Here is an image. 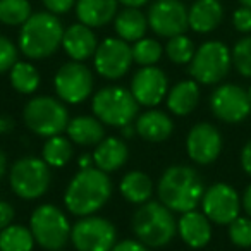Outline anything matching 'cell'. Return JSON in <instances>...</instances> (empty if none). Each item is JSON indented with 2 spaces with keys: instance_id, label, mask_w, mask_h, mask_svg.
Segmentation results:
<instances>
[{
  "instance_id": "1",
  "label": "cell",
  "mask_w": 251,
  "mask_h": 251,
  "mask_svg": "<svg viewBox=\"0 0 251 251\" xmlns=\"http://www.w3.org/2000/svg\"><path fill=\"white\" fill-rule=\"evenodd\" d=\"M112 195L108 174L100 169H81L69 182L64 196L67 210L74 215L88 217L101 208Z\"/></svg>"
},
{
  "instance_id": "2",
  "label": "cell",
  "mask_w": 251,
  "mask_h": 251,
  "mask_svg": "<svg viewBox=\"0 0 251 251\" xmlns=\"http://www.w3.org/2000/svg\"><path fill=\"white\" fill-rule=\"evenodd\" d=\"M158 198L172 212H191L201 203L205 186L195 169L172 165L158 181Z\"/></svg>"
},
{
  "instance_id": "3",
  "label": "cell",
  "mask_w": 251,
  "mask_h": 251,
  "mask_svg": "<svg viewBox=\"0 0 251 251\" xmlns=\"http://www.w3.org/2000/svg\"><path fill=\"white\" fill-rule=\"evenodd\" d=\"M64 38L62 23L52 12H36L29 16L19 33V49L29 59L50 57Z\"/></svg>"
},
{
  "instance_id": "4",
  "label": "cell",
  "mask_w": 251,
  "mask_h": 251,
  "mask_svg": "<svg viewBox=\"0 0 251 251\" xmlns=\"http://www.w3.org/2000/svg\"><path fill=\"white\" fill-rule=\"evenodd\" d=\"M133 230L143 244L160 248L174 239L177 222L172 215V210H169L162 201H147L134 213Z\"/></svg>"
},
{
  "instance_id": "5",
  "label": "cell",
  "mask_w": 251,
  "mask_h": 251,
  "mask_svg": "<svg viewBox=\"0 0 251 251\" xmlns=\"http://www.w3.org/2000/svg\"><path fill=\"white\" fill-rule=\"evenodd\" d=\"M138 101L133 93L121 86H107L97 91L91 101V108L97 119L103 124L122 127L131 124L138 115Z\"/></svg>"
},
{
  "instance_id": "6",
  "label": "cell",
  "mask_w": 251,
  "mask_h": 251,
  "mask_svg": "<svg viewBox=\"0 0 251 251\" xmlns=\"http://www.w3.org/2000/svg\"><path fill=\"white\" fill-rule=\"evenodd\" d=\"M232 66V53L226 43L219 40L205 42L195 52L189 62V74L196 83L217 84L229 74Z\"/></svg>"
},
{
  "instance_id": "7",
  "label": "cell",
  "mask_w": 251,
  "mask_h": 251,
  "mask_svg": "<svg viewBox=\"0 0 251 251\" xmlns=\"http://www.w3.org/2000/svg\"><path fill=\"white\" fill-rule=\"evenodd\" d=\"M25 122L35 134L52 138L67 129L69 112L57 98L36 97L26 103Z\"/></svg>"
},
{
  "instance_id": "8",
  "label": "cell",
  "mask_w": 251,
  "mask_h": 251,
  "mask_svg": "<svg viewBox=\"0 0 251 251\" xmlns=\"http://www.w3.org/2000/svg\"><path fill=\"white\" fill-rule=\"evenodd\" d=\"M29 229L35 241L42 248L50 251H57L67 243L71 236V227L67 217L53 205H40L33 212L29 220Z\"/></svg>"
},
{
  "instance_id": "9",
  "label": "cell",
  "mask_w": 251,
  "mask_h": 251,
  "mask_svg": "<svg viewBox=\"0 0 251 251\" xmlns=\"http://www.w3.org/2000/svg\"><path fill=\"white\" fill-rule=\"evenodd\" d=\"M50 184V169L45 160L25 157L11 169V188L19 198L35 200L45 195Z\"/></svg>"
},
{
  "instance_id": "10",
  "label": "cell",
  "mask_w": 251,
  "mask_h": 251,
  "mask_svg": "<svg viewBox=\"0 0 251 251\" xmlns=\"http://www.w3.org/2000/svg\"><path fill=\"white\" fill-rule=\"evenodd\" d=\"M117 239V230L110 220L88 215L71 229V241L77 251H112Z\"/></svg>"
},
{
  "instance_id": "11",
  "label": "cell",
  "mask_w": 251,
  "mask_h": 251,
  "mask_svg": "<svg viewBox=\"0 0 251 251\" xmlns=\"http://www.w3.org/2000/svg\"><path fill=\"white\" fill-rule=\"evenodd\" d=\"M210 108L217 119L227 124L243 122L251 114V100L248 90L227 83L215 88L210 97Z\"/></svg>"
},
{
  "instance_id": "12",
  "label": "cell",
  "mask_w": 251,
  "mask_h": 251,
  "mask_svg": "<svg viewBox=\"0 0 251 251\" xmlns=\"http://www.w3.org/2000/svg\"><path fill=\"white\" fill-rule=\"evenodd\" d=\"M201 208L210 222L217 226H229L234 219L239 217V193L227 182H215L203 193Z\"/></svg>"
},
{
  "instance_id": "13",
  "label": "cell",
  "mask_w": 251,
  "mask_h": 251,
  "mask_svg": "<svg viewBox=\"0 0 251 251\" xmlns=\"http://www.w3.org/2000/svg\"><path fill=\"white\" fill-rule=\"evenodd\" d=\"M55 91L59 98L67 103H81L93 91V74L83 62H67L57 71Z\"/></svg>"
},
{
  "instance_id": "14",
  "label": "cell",
  "mask_w": 251,
  "mask_h": 251,
  "mask_svg": "<svg viewBox=\"0 0 251 251\" xmlns=\"http://www.w3.org/2000/svg\"><path fill=\"white\" fill-rule=\"evenodd\" d=\"M148 26L164 38L184 35L189 28L188 9L181 0H157L148 11Z\"/></svg>"
},
{
  "instance_id": "15",
  "label": "cell",
  "mask_w": 251,
  "mask_h": 251,
  "mask_svg": "<svg viewBox=\"0 0 251 251\" xmlns=\"http://www.w3.org/2000/svg\"><path fill=\"white\" fill-rule=\"evenodd\" d=\"M133 59V47L122 38H107L95 52V69L101 77L119 79L129 71Z\"/></svg>"
},
{
  "instance_id": "16",
  "label": "cell",
  "mask_w": 251,
  "mask_h": 251,
  "mask_svg": "<svg viewBox=\"0 0 251 251\" xmlns=\"http://www.w3.org/2000/svg\"><path fill=\"white\" fill-rule=\"evenodd\" d=\"M186 150L193 162L208 165L219 158L222 151V134L213 124L200 122L193 126L186 138Z\"/></svg>"
},
{
  "instance_id": "17",
  "label": "cell",
  "mask_w": 251,
  "mask_h": 251,
  "mask_svg": "<svg viewBox=\"0 0 251 251\" xmlns=\"http://www.w3.org/2000/svg\"><path fill=\"white\" fill-rule=\"evenodd\" d=\"M167 76L155 66H145L133 76L131 93L136 101L145 107H155L167 95Z\"/></svg>"
},
{
  "instance_id": "18",
  "label": "cell",
  "mask_w": 251,
  "mask_h": 251,
  "mask_svg": "<svg viewBox=\"0 0 251 251\" xmlns=\"http://www.w3.org/2000/svg\"><path fill=\"white\" fill-rule=\"evenodd\" d=\"M177 230L181 239L195 250L206 246L212 239V222L205 213L196 210L182 213L177 222Z\"/></svg>"
},
{
  "instance_id": "19",
  "label": "cell",
  "mask_w": 251,
  "mask_h": 251,
  "mask_svg": "<svg viewBox=\"0 0 251 251\" xmlns=\"http://www.w3.org/2000/svg\"><path fill=\"white\" fill-rule=\"evenodd\" d=\"M62 47L71 59L77 60V62H83V60L90 59L91 55H95V52L98 49V43H97V36L91 31L90 26L83 25V23H77V25L69 26L64 31Z\"/></svg>"
},
{
  "instance_id": "20",
  "label": "cell",
  "mask_w": 251,
  "mask_h": 251,
  "mask_svg": "<svg viewBox=\"0 0 251 251\" xmlns=\"http://www.w3.org/2000/svg\"><path fill=\"white\" fill-rule=\"evenodd\" d=\"M224 19V7L220 0H195L191 9H188L189 28L195 33L205 35L219 28Z\"/></svg>"
},
{
  "instance_id": "21",
  "label": "cell",
  "mask_w": 251,
  "mask_h": 251,
  "mask_svg": "<svg viewBox=\"0 0 251 251\" xmlns=\"http://www.w3.org/2000/svg\"><path fill=\"white\" fill-rule=\"evenodd\" d=\"M119 0H76V16L90 28H101L115 18Z\"/></svg>"
},
{
  "instance_id": "22",
  "label": "cell",
  "mask_w": 251,
  "mask_h": 251,
  "mask_svg": "<svg viewBox=\"0 0 251 251\" xmlns=\"http://www.w3.org/2000/svg\"><path fill=\"white\" fill-rule=\"evenodd\" d=\"M129 157V150L126 147V143L119 138H103L100 143L97 145L93 153V162L100 171L103 172H114L121 169L126 164Z\"/></svg>"
},
{
  "instance_id": "23",
  "label": "cell",
  "mask_w": 251,
  "mask_h": 251,
  "mask_svg": "<svg viewBox=\"0 0 251 251\" xmlns=\"http://www.w3.org/2000/svg\"><path fill=\"white\" fill-rule=\"evenodd\" d=\"M174 131L171 117L160 110H148L140 115L136 121V133L143 140L158 143V141L167 140Z\"/></svg>"
},
{
  "instance_id": "24",
  "label": "cell",
  "mask_w": 251,
  "mask_h": 251,
  "mask_svg": "<svg viewBox=\"0 0 251 251\" xmlns=\"http://www.w3.org/2000/svg\"><path fill=\"white\" fill-rule=\"evenodd\" d=\"M67 134L74 143L81 145V147H91V145H98L105 136V129L101 126V121L97 117H90V115H79L69 121L67 124Z\"/></svg>"
},
{
  "instance_id": "25",
  "label": "cell",
  "mask_w": 251,
  "mask_h": 251,
  "mask_svg": "<svg viewBox=\"0 0 251 251\" xmlns=\"http://www.w3.org/2000/svg\"><path fill=\"white\" fill-rule=\"evenodd\" d=\"M200 101V88L195 79L177 83L167 95V107L176 115H188Z\"/></svg>"
},
{
  "instance_id": "26",
  "label": "cell",
  "mask_w": 251,
  "mask_h": 251,
  "mask_svg": "<svg viewBox=\"0 0 251 251\" xmlns=\"http://www.w3.org/2000/svg\"><path fill=\"white\" fill-rule=\"evenodd\" d=\"M115 33L124 42H138L145 38L148 29V18L134 7H127L115 16Z\"/></svg>"
},
{
  "instance_id": "27",
  "label": "cell",
  "mask_w": 251,
  "mask_h": 251,
  "mask_svg": "<svg viewBox=\"0 0 251 251\" xmlns=\"http://www.w3.org/2000/svg\"><path fill=\"white\" fill-rule=\"evenodd\" d=\"M121 193L127 201L131 203H147L153 191V182L145 172L133 171L122 177L121 181Z\"/></svg>"
},
{
  "instance_id": "28",
  "label": "cell",
  "mask_w": 251,
  "mask_h": 251,
  "mask_svg": "<svg viewBox=\"0 0 251 251\" xmlns=\"http://www.w3.org/2000/svg\"><path fill=\"white\" fill-rule=\"evenodd\" d=\"M33 244L31 229L25 226H7L0 232V251H31Z\"/></svg>"
},
{
  "instance_id": "29",
  "label": "cell",
  "mask_w": 251,
  "mask_h": 251,
  "mask_svg": "<svg viewBox=\"0 0 251 251\" xmlns=\"http://www.w3.org/2000/svg\"><path fill=\"white\" fill-rule=\"evenodd\" d=\"M11 84L23 95L35 93L40 86V74L29 62H16L11 69Z\"/></svg>"
},
{
  "instance_id": "30",
  "label": "cell",
  "mask_w": 251,
  "mask_h": 251,
  "mask_svg": "<svg viewBox=\"0 0 251 251\" xmlns=\"http://www.w3.org/2000/svg\"><path fill=\"white\" fill-rule=\"evenodd\" d=\"M43 160L49 167H64L73 157V145L60 134L52 136L43 145Z\"/></svg>"
},
{
  "instance_id": "31",
  "label": "cell",
  "mask_w": 251,
  "mask_h": 251,
  "mask_svg": "<svg viewBox=\"0 0 251 251\" xmlns=\"http://www.w3.org/2000/svg\"><path fill=\"white\" fill-rule=\"evenodd\" d=\"M31 16L28 0H0V23L7 26L25 25Z\"/></svg>"
},
{
  "instance_id": "32",
  "label": "cell",
  "mask_w": 251,
  "mask_h": 251,
  "mask_svg": "<svg viewBox=\"0 0 251 251\" xmlns=\"http://www.w3.org/2000/svg\"><path fill=\"white\" fill-rule=\"evenodd\" d=\"M195 43L186 35L172 36L165 45V53L174 64H189L195 57Z\"/></svg>"
},
{
  "instance_id": "33",
  "label": "cell",
  "mask_w": 251,
  "mask_h": 251,
  "mask_svg": "<svg viewBox=\"0 0 251 251\" xmlns=\"http://www.w3.org/2000/svg\"><path fill=\"white\" fill-rule=\"evenodd\" d=\"M162 45L157 40L151 38H141L138 42H134L133 47V59L134 62H138L140 66H153L160 60L162 57Z\"/></svg>"
},
{
  "instance_id": "34",
  "label": "cell",
  "mask_w": 251,
  "mask_h": 251,
  "mask_svg": "<svg viewBox=\"0 0 251 251\" xmlns=\"http://www.w3.org/2000/svg\"><path fill=\"white\" fill-rule=\"evenodd\" d=\"M232 66L243 77H251V35H246L236 42L230 50Z\"/></svg>"
},
{
  "instance_id": "35",
  "label": "cell",
  "mask_w": 251,
  "mask_h": 251,
  "mask_svg": "<svg viewBox=\"0 0 251 251\" xmlns=\"http://www.w3.org/2000/svg\"><path fill=\"white\" fill-rule=\"evenodd\" d=\"M229 239L237 248H251V217H237L229 224Z\"/></svg>"
},
{
  "instance_id": "36",
  "label": "cell",
  "mask_w": 251,
  "mask_h": 251,
  "mask_svg": "<svg viewBox=\"0 0 251 251\" xmlns=\"http://www.w3.org/2000/svg\"><path fill=\"white\" fill-rule=\"evenodd\" d=\"M16 62H18V50L14 43L7 36L0 35V74L11 71Z\"/></svg>"
},
{
  "instance_id": "37",
  "label": "cell",
  "mask_w": 251,
  "mask_h": 251,
  "mask_svg": "<svg viewBox=\"0 0 251 251\" xmlns=\"http://www.w3.org/2000/svg\"><path fill=\"white\" fill-rule=\"evenodd\" d=\"M232 26L236 31L243 33V35H250L251 33V9L250 7H237L232 12Z\"/></svg>"
},
{
  "instance_id": "38",
  "label": "cell",
  "mask_w": 251,
  "mask_h": 251,
  "mask_svg": "<svg viewBox=\"0 0 251 251\" xmlns=\"http://www.w3.org/2000/svg\"><path fill=\"white\" fill-rule=\"evenodd\" d=\"M42 2L47 7V11L57 16V14H66V12L74 5L76 0H42Z\"/></svg>"
},
{
  "instance_id": "39",
  "label": "cell",
  "mask_w": 251,
  "mask_h": 251,
  "mask_svg": "<svg viewBox=\"0 0 251 251\" xmlns=\"http://www.w3.org/2000/svg\"><path fill=\"white\" fill-rule=\"evenodd\" d=\"M112 251H148L147 244H143L141 241H134V239H126L117 243Z\"/></svg>"
},
{
  "instance_id": "40",
  "label": "cell",
  "mask_w": 251,
  "mask_h": 251,
  "mask_svg": "<svg viewBox=\"0 0 251 251\" xmlns=\"http://www.w3.org/2000/svg\"><path fill=\"white\" fill-rule=\"evenodd\" d=\"M12 219H14V208L9 205L7 201H0V230L11 226Z\"/></svg>"
},
{
  "instance_id": "41",
  "label": "cell",
  "mask_w": 251,
  "mask_h": 251,
  "mask_svg": "<svg viewBox=\"0 0 251 251\" xmlns=\"http://www.w3.org/2000/svg\"><path fill=\"white\" fill-rule=\"evenodd\" d=\"M239 160H241V167H243V171L251 177V140L243 147Z\"/></svg>"
},
{
  "instance_id": "42",
  "label": "cell",
  "mask_w": 251,
  "mask_h": 251,
  "mask_svg": "<svg viewBox=\"0 0 251 251\" xmlns=\"http://www.w3.org/2000/svg\"><path fill=\"white\" fill-rule=\"evenodd\" d=\"M241 206H243V210L246 212V215L251 217V182L246 186L243 196H241Z\"/></svg>"
},
{
  "instance_id": "43",
  "label": "cell",
  "mask_w": 251,
  "mask_h": 251,
  "mask_svg": "<svg viewBox=\"0 0 251 251\" xmlns=\"http://www.w3.org/2000/svg\"><path fill=\"white\" fill-rule=\"evenodd\" d=\"M12 129H14V121L5 114L0 115V134H9Z\"/></svg>"
},
{
  "instance_id": "44",
  "label": "cell",
  "mask_w": 251,
  "mask_h": 251,
  "mask_svg": "<svg viewBox=\"0 0 251 251\" xmlns=\"http://www.w3.org/2000/svg\"><path fill=\"white\" fill-rule=\"evenodd\" d=\"M121 4H124L126 7H134V9H138V7H141V5H145L148 2V0H119Z\"/></svg>"
},
{
  "instance_id": "45",
  "label": "cell",
  "mask_w": 251,
  "mask_h": 251,
  "mask_svg": "<svg viewBox=\"0 0 251 251\" xmlns=\"http://www.w3.org/2000/svg\"><path fill=\"white\" fill-rule=\"evenodd\" d=\"M79 167L81 169H90L91 164H93V155H83V157L79 158Z\"/></svg>"
},
{
  "instance_id": "46",
  "label": "cell",
  "mask_w": 251,
  "mask_h": 251,
  "mask_svg": "<svg viewBox=\"0 0 251 251\" xmlns=\"http://www.w3.org/2000/svg\"><path fill=\"white\" fill-rule=\"evenodd\" d=\"M121 133H122V136H124V138H133L134 133H136V127H133L131 124H126V126H122V127H121Z\"/></svg>"
},
{
  "instance_id": "47",
  "label": "cell",
  "mask_w": 251,
  "mask_h": 251,
  "mask_svg": "<svg viewBox=\"0 0 251 251\" xmlns=\"http://www.w3.org/2000/svg\"><path fill=\"white\" fill-rule=\"evenodd\" d=\"M5 169H7V158H5V153L0 150V177L4 176Z\"/></svg>"
},
{
  "instance_id": "48",
  "label": "cell",
  "mask_w": 251,
  "mask_h": 251,
  "mask_svg": "<svg viewBox=\"0 0 251 251\" xmlns=\"http://www.w3.org/2000/svg\"><path fill=\"white\" fill-rule=\"evenodd\" d=\"M241 5H244V7H250L251 9V0H237Z\"/></svg>"
},
{
  "instance_id": "49",
  "label": "cell",
  "mask_w": 251,
  "mask_h": 251,
  "mask_svg": "<svg viewBox=\"0 0 251 251\" xmlns=\"http://www.w3.org/2000/svg\"><path fill=\"white\" fill-rule=\"evenodd\" d=\"M248 95H250V100H251V86L248 88Z\"/></svg>"
},
{
  "instance_id": "50",
  "label": "cell",
  "mask_w": 251,
  "mask_h": 251,
  "mask_svg": "<svg viewBox=\"0 0 251 251\" xmlns=\"http://www.w3.org/2000/svg\"><path fill=\"white\" fill-rule=\"evenodd\" d=\"M57 251H59V250H57Z\"/></svg>"
}]
</instances>
